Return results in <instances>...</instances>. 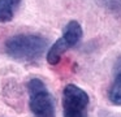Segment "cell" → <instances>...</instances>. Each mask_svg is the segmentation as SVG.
I'll return each mask as SVG.
<instances>
[{
    "label": "cell",
    "instance_id": "3",
    "mask_svg": "<svg viewBox=\"0 0 121 117\" xmlns=\"http://www.w3.org/2000/svg\"><path fill=\"white\" fill-rule=\"evenodd\" d=\"M89 95L76 85L65 86L63 92L64 117H87Z\"/></svg>",
    "mask_w": 121,
    "mask_h": 117
},
{
    "label": "cell",
    "instance_id": "1",
    "mask_svg": "<svg viewBox=\"0 0 121 117\" xmlns=\"http://www.w3.org/2000/svg\"><path fill=\"white\" fill-rule=\"evenodd\" d=\"M48 46V42L39 35L21 34L5 42V52L17 61H33L39 59Z\"/></svg>",
    "mask_w": 121,
    "mask_h": 117
},
{
    "label": "cell",
    "instance_id": "4",
    "mask_svg": "<svg viewBox=\"0 0 121 117\" xmlns=\"http://www.w3.org/2000/svg\"><path fill=\"white\" fill-rule=\"evenodd\" d=\"M82 38V27L77 21H70L68 25L65 26L64 34L59 40L55 42L52 47L48 49L47 53V61L51 65H56L60 61L61 56L65 51L76 46Z\"/></svg>",
    "mask_w": 121,
    "mask_h": 117
},
{
    "label": "cell",
    "instance_id": "5",
    "mask_svg": "<svg viewBox=\"0 0 121 117\" xmlns=\"http://www.w3.org/2000/svg\"><path fill=\"white\" fill-rule=\"evenodd\" d=\"M21 0H0V22H9L13 18Z\"/></svg>",
    "mask_w": 121,
    "mask_h": 117
},
{
    "label": "cell",
    "instance_id": "6",
    "mask_svg": "<svg viewBox=\"0 0 121 117\" xmlns=\"http://www.w3.org/2000/svg\"><path fill=\"white\" fill-rule=\"evenodd\" d=\"M109 100L115 105H121V73L117 74L109 90Z\"/></svg>",
    "mask_w": 121,
    "mask_h": 117
},
{
    "label": "cell",
    "instance_id": "2",
    "mask_svg": "<svg viewBox=\"0 0 121 117\" xmlns=\"http://www.w3.org/2000/svg\"><path fill=\"white\" fill-rule=\"evenodd\" d=\"M30 94V111L34 117H55L53 99L46 85L38 78H33L27 83Z\"/></svg>",
    "mask_w": 121,
    "mask_h": 117
}]
</instances>
